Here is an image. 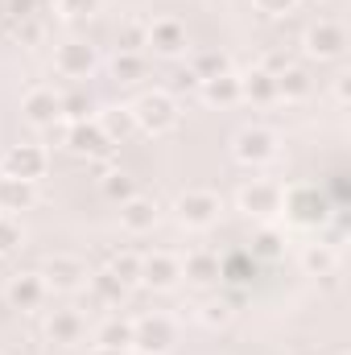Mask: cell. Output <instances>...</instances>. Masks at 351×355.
Here are the masks:
<instances>
[{
	"label": "cell",
	"instance_id": "8",
	"mask_svg": "<svg viewBox=\"0 0 351 355\" xmlns=\"http://www.w3.org/2000/svg\"><path fill=\"white\" fill-rule=\"evenodd\" d=\"M240 207H244L248 215H273V211L281 207V190H277L273 182H248V186L240 190Z\"/></svg>",
	"mask_w": 351,
	"mask_h": 355
},
{
	"label": "cell",
	"instance_id": "20",
	"mask_svg": "<svg viewBox=\"0 0 351 355\" xmlns=\"http://www.w3.org/2000/svg\"><path fill=\"white\" fill-rule=\"evenodd\" d=\"M240 95H248V99H257V103L277 99V79H273L268 71H252V75L240 79Z\"/></svg>",
	"mask_w": 351,
	"mask_h": 355
},
{
	"label": "cell",
	"instance_id": "5",
	"mask_svg": "<svg viewBox=\"0 0 351 355\" xmlns=\"http://www.w3.org/2000/svg\"><path fill=\"white\" fill-rule=\"evenodd\" d=\"M42 281L54 285V289H79V285L87 281V265H83L79 257H50Z\"/></svg>",
	"mask_w": 351,
	"mask_h": 355
},
{
	"label": "cell",
	"instance_id": "4",
	"mask_svg": "<svg viewBox=\"0 0 351 355\" xmlns=\"http://www.w3.org/2000/svg\"><path fill=\"white\" fill-rule=\"evenodd\" d=\"M273 153H277V137H273L268 128H244V132L236 137V157L248 162V166H261Z\"/></svg>",
	"mask_w": 351,
	"mask_h": 355
},
{
	"label": "cell",
	"instance_id": "11",
	"mask_svg": "<svg viewBox=\"0 0 351 355\" xmlns=\"http://www.w3.org/2000/svg\"><path fill=\"white\" fill-rule=\"evenodd\" d=\"M58 112H62V99L54 95L50 87H33L29 95H25V116L33 120V124H54L58 120Z\"/></svg>",
	"mask_w": 351,
	"mask_h": 355
},
{
	"label": "cell",
	"instance_id": "12",
	"mask_svg": "<svg viewBox=\"0 0 351 355\" xmlns=\"http://www.w3.org/2000/svg\"><path fill=\"white\" fill-rule=\"evenodd\" d=\"M149 46L157 50V54H182L186 50V29L178 25V21H153L149 25Z\"/></svg>",
	"mask_w": 351,
	"mask_h": 355
},
{
	"label": "cell",
	"instance_id": "24",
	"mask_svg": "<svg viewBox=\"0 0 351 355\" xmlns=\"http://www.w3.org/2000/svg\"><path fill=\"white\" fill-rule=\"evenodd\" d=\"M108 272H112L120 285H128V281H137V277H141V261H137V257H116Z\"/></svg>",
	"mask_w": 351,
	"mask_h": 355
},
{
	"label": "cell",
	"instance_id": "2",
	"mask_svg": "<svg viewBox=\"0 0 351 355\" xmlns=\"http://www.w3.org/2000/svg\"><path fill=\"white\" fill-rule=\"evenodd\" d=\"M132 347L141 355H166L174 347V327H170V318H162V314L137 318V322H132Z\"/></svg>",
	"mask_w": 351,
	"mask_h": 355
},
{
	"label": "cell",
	"instance_id": "14",
	"mask_svg": "<svg viewBox=\"0 0 351 355\" xmlns=\"http://www.w3.org/2000/svg\"><path fill=\"white\" fill-rule=\"evenodd\" d=\"M42 293H46V281L42 277H17V281H8V302L17 306V310H33L37 302H42Z\"/></svg>",
	"mask_w": 351,
	"mask_h": 355
},
{
	"label": "cell",
	"instance_id": "7",
	"mask_svg": "<svg viewBox=\"0 0 351 355\" xmlns=\"http://www.w3.org/2000/svg\"><path fill=\"white\" fill-rule=\"evenodd\" d=\"M54 67H58V75H67V79H87L91 67H95V50H91V46H83V42L58 46Z\"/></svg>",
	"mask_w": 351,
	"mask_h": 355
},
{
	"label": "cell",
	"instance_id": "25",
	"mask_svg": "<svg viewBox=\"0 0 351 355\" xmlns=\"http://www.w3.org/2000/svg\"><path fill=\"white\" fill-rule=\"evenodd\" d=\"M186 277L211 281V277H219V261H211V257H190V261H186Z\"/></svg>",
	"mask_w": 351,
	"mask_h": 355
},
{
	"label": "cell",
	"instance_id": "27",
	"mask_svg": "<svg viewBox=\"0 0 351 355\" xmlns=\"http://www.w3.org/2000/svg\"><path fill=\"white\" fill-rule=\"evenodd\" d=\"M95 289H99L103 302H120V297H124V285H120L112 272H99V277H95Z\"/></svg>",
	"mask_w": 351,
	"mask_h": 355
},
{
	"label": "cell",
	"instance_id": "33",
	"mask_svg": "<svg viewBox=\"0 0 351 355\" xmlns=\"http://www.w3.org/2000/svg\"><path fill=\"white\" fill-rule=\"evenodd\" d=\"M95 355H124V352H112V347H95Z\"/></svg>",
	"mask_w": 351,
	"mask_h": 355
},
{
	"label": "cell",
	"instance_id": "16",
	"mask_svg": "<svg viewBox=\"0 0 351 355\" xmlns=\"http://www.w3.org/2000/svg\"><path fill=\"white\" fill-rule=\"evenodd\" d=\"M198 87H203V99L207 103H236L240 99V79L236 75H211Z\"/></svg>",
	"mask_w": 351,
	"mask_h": 355
},
{
	"label": "cell",
	"instance_id": "28",
	"mask_svg": "<svg viewBox=\"0 0 351 355\" xmlns=\"http://www.w3.org/2000/svg\"><path fill=\"white\" fill-rule=\"evenodd\" d=\"M103 190H108V198H124V202L132 198V182H128L124 174H112L108 182H103Z\"/></svg>",
	"mask_w": 351,
	"mask_h": 355
},
{
	"label": "cell",
	"instance_id": "26",
	"mask_svg": "<svg viewBox=\"0 0 351 355\" xmlns=\"http://www.w3.org/2000/svg\"><path fill=\"white\" fill-rule=\"evenodd\" d=\"M21 244V223L12 215H0V252H12Z\"/></svg>",
	"mask_w": 351,
	"mask_h": 355
},
{
	"label": "cell",
	"instance_id": "31",
	"mask_svg": "<svg viewBox=\"0 0 351 355\" xmlns=\"http://www.w3.org/2000/svg\"><path fill=\"white\" fill-rule=\"evenodd\" d=\"M306 265L318 268V272H327V268L335 265V261H331V252H323V248H318V252H310V257H306Z\"/></svg>",
	"mask_w": 351,
	"mask_h": 355
},
{
	"label": "cell",
	"instance_id": "32",
	"mask_svg": "<svg viewBox=\"0 0 351 355\" xmlns=\"http://www.w3.org/2000/svg\"><path fill=\"white\" fill-rule=\"evenodd\" d=\"M257 8H261V12H289L293 0H257Z\"/></svg>",
	"mask_w": 351,
	"mask_h": 355
},
{
	"label": "cell",
	"instance_id": "22",
	"mask_svg": "<svg viewBox=\"0 0 351 355\" xmlns=\"http://www.w3.org/2000/svg\"><path fill=\"white\" fill-rule=\"evenodd\" d=\"M149 46V25L145 21H128L120 29V54H141Z\"/></svg>",
	"mask_w": 351,
	"mask_h": 355
},
{
	"label": "cell",
	"instance_id": "18",
	"mask_svg": "<svg viewBox=\"0 0 351 355\" xmlns=\"http://www.w3.org/2000/svg\"><path fill=\"white\" fill-rule=\"evenodd\" d=\"M33 202V186L25 178H0V207L4 211H21Z\"/></svg>",
	"mask_w": 351,
	"mask_h": 355
},
{
	"label": "cell",
	"instance_id": "23",
	"mask_svg": "<svg viewBox=\"0 0 351 355\" xmlns=\"http://www.w3.org/2000/svg\"><path fill=\"white\" fill-rule=\"evenodd\" d=\"M112 71H116V79H124V83H132V79H141V75H145V62H141L137 54H120Z\"/></svg>",
	"mask_w": 351,
	"mask_h": 355
},
{
	"label": "cell",
	"instance_id": "30",
	"mask_svg": "<svg viewBox=\"0 0 351 355\" xmlns=\"http://www.w3.org/2000/svg\"><path fill=\"white\" fill-rule=\"evenodd\" d=\"M99 8V0H62V12L67 17H91Z\"/></svg>",
	"mask_w": 351,
	"mask_h": 355
},
{
	"label": "cell",
	"instance_id": "21",
	"mask_svg": "<svg viewBox=\"0 0 351 355\" xmlns=\"http://www.w3.org/2000/svg\"><path fill=\"white\" fill-rule=\"evenodd\" d=\"M67 141H71V149H75V153H103V149L112 145V141L103 137V128H87V124L71 128V137H67Z\"/></svg>",
	"mask_w": 351,
	"mask_h": 355
},
{
	"label": "cell",
	"instance_id": "9",
	"mask_svg": "<svg viewBox=\"0 0 351 355\" xmlns=\"http://www.w3.org/2000/svg\"><path fill=\"white\" fill-rule=\"evenodd\" d=\"M178 277H182V265L174 257H166V252H153V257L141 261V281L153 285V289H170Z\"/></svg>",
	"mask_w": 351,
	"mask_h": 355
},
{
	"label": "cell",
	"instance_id": "15",
	"mask_svg": "<svg viewBox=\"0 0 351 355\" xmlns=\"http://www.w3.org/2000/svg\"><path fill=\"white\" fill-rule=\"evenodd\" d=\"M46 335H50L54 343H79V339H83V318H79L75 310H54Z\"/></svg>",
	"mask_w": 351,
	"mask_h": 355
},
{
	"label": "cell",
	"instance_id": "19",
	"mask_svg": "<svg viewBox=\"0 0 351 355\" xmlns=\"http://www.w3.org/2000/svg\"><path fill=\"white\" fill-rule=\"evenodd\" d=\"M277 79V95H285V99H302V95H310V75L302 71V67H285L281 75H273Z\"/></svg>",
	"mask_w": 351,
	"mask_h": 355
},
{
	"label": "cell",
	"instance_id": "10",
	"mask_svg": "<svg viewBox=\"0 0 351 355\" xmlns=\"http://www.w3.org/2000/svg\"><path fill=\"white\" fill-rule=\"evenodd\" d=\"M4 170H8V178H25V182H33V178L46 170V153H42L37 145H21V149H12V153L4 157Z\"/></svg>",
	"mask_w": 351,
	"mask_h": 355
},
{
	"label": "cell",
	"instance_id": "17",
	"mask_svg": "<svg viewBox=\"0 0 351 355\" xmlns=\"http://www.w3.org/2000/svg\"><path fill=\"white\" fill-rule=\"evenodd\" d=\"M99 347H112V352H128L132 347V322L128 318H108L103 327H99Z\"/></svg>",
	"mask_w": 351,
	"mask_h": 355
},
{
	"label": "cell",
	"instance_id": "3",
	"mask_svg": "<svg viewBox=\"0 0 351 355\" xmlns=\"http://www.w3.org/2000/svg\"><path fill=\"white\" fill-rule=\"evenodd\" d=\"M215 215H219V198L211 190H190L178 198V219L186 227H207V223H215Z\"/></svg>",
	"mask_w": 351,
	"mask_h": 355
},
{
	"label": "cell",
	"instance_id": "13",
	"mask_svg": "<svg viewBox=\"0 0 351 355\" xmlns=\"http://www.w3.org/2000/svg\"><path fill=\"white\" fill-rule=\"evenodd\" d=\"M120 223H124L132 236L153 232V223H157V207H153L149 198H128V202H124V211H120Z\"/></svg>",
	"mask_w": 351,
	"mask_h": 355
},
{
	"label": "cell",
	"instance_id": "1",
	"mask_svg": "<svg viewBox=\"0 0 351 355\" xmlns=\"http://www.w3.org/2000/svg\"><path fill=\"white\" fill-rule=\"evenodd\" d=\"M132 120H137L141 128H149V132H170V128L178 124V103L166 95V91H149V95L137 99Z\"/></svg>",
	"mask_w": 351,
	"mask_h": 355
},
{
	"label": "cell",
	"instance_id": "29",
	"mask_svg": "<svg viewBox=\"0 0 351 355\" xmlns=\"http://www.w3.org/2000/svg\"><path fill=\"white\" fill-rule=\"evenodd\" d=\"M203 310H207V314H203L207 327H223V322H228V302H207Z\"/></svg>",
	"mask_w": 351,
	"mask_h": 355
},
{
	"label": "cell",
	"instance_id": "6",
	"mask_svg": "<svg viewBox=\"0 0 351 355\" xmlns=\"http://www.w3.org/2000/svg\"><path fill=\"white\" fill-rule=\"evenodd\" d=\"M343 46H348V37H343V29H339L335 21H318V25L306 33V50H310L314 58H339Z\"/></svg>",
	"mask_w": 351,
	"mask_h": 355
}]
</instances>
